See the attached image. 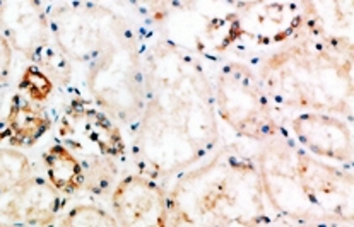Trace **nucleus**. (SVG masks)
Masks as SVG:
<instances>
[{
    "label": "nucleus",
    "mask_w": 354,
    "mask_h": 227,
    "mask_svg": "<svg viewBox=\"0 0 354 227\" xmlns=\"http://www.w3.org/2000/svg\"><path fill=\"white\" fill-rule=\"evenodd\" d=\"M0 32L28 60L53 41L41 0H0Z\"/></svg>",
    "instance_id": "13"
},
{
    "label": "nucleus",
    "mask_w": 354,
    "mask_h": 227,
    "mask_svg": "<svg viewBox=\"0 0 354 227\" xmlns=\"http://www.w3.org/2000/svg\"><path fill=\"white\" fill-rule=\"evenodd\" d=\"M277 224L263 197L257 162L248 146L226 142L168 190L169 226L248 227Z\"/></svg>",
    "instance_id": "2"
},
{
    "label": "nucleus",
    "mask_w": 354,
    "mask_h": 227,
    "mask_svg": "<svg viewBox=\"0 0 354 227\" xmlns=\"http://www.w3.org/2000/svg\"><path fill=\"white\" fill-rule=\"evenodd\" d=\"M32 176L30 157L17 147H0V195L19 188Z\"/></svg>",
    "instance_id": "19"
},
{
    "label": "nucleus",
    "mask_w": 354,
    "mask_h": 227,
    "mask_svg": "<svg viewBox=\"0 0 354 227\" xmlns=\"http://www.w3.org/2000/svg\"><path fill=\"white\" fill-rule=\"evenodd\" d=\"M59 226L64 227H111L118 226V221L115 219L113 212L104 210L100 205L93 204H81L72 207L71 210L65 212L64 215H59Z\"/></svg>",
    "instance_id": "20"
},
{
    "label": "nucleus",
    "mask_w": 354,
    "mask_h": 227,
    "mask_svg": "<svg viewBox=\"0 0 354 227\" xmlns=\"http://www.w3.org/2000/svg\"><path fill=\"white\" fill-rule=\"evenodd\" d=\"M284 125L296 146L305 152L353 168V121L322 111H299L286 115Z\"/></svg>",
    "instance_id": "10"
},
{
    "label": "nucleus",
    "mask_w": 354,
    "mask_h": 227,
    "mask_svg": "<svg viewBox=\"0 0 354 227\" xmlns=\"http://www.w3.org/2000/svg\"><path fill=\"white\" fill-rule=\"evenodd\" d=\"M14 63V48L6 36L0 32V84H6L10 77Z\"/></svg>",
    "instance_id": "22"
},
{
    "label": "nucleus",
    "mask_w": 354,
    "mask_h": 227,
    "mask_svg": "<svg viewBox=\"0 0 354 227\" xmlns=\"http://www.w3.org/2000/svg\"><path fill=\"white\" fill-rule=\"evenodd\" d=\"M146 36L124 12L108 7L101 30L84 63L88 97L122 130L132 133L144 108Z\"/></svg>",
    "instance_id": "4"
},
{
    "label": "nucleus",
    "mask_w": 354,
    "mask_h": 227,
    "mask_svg": "<svg viewBox=\"0 0 354 227\" xmlns=\"http://www.w3.org/2000/svg\"><path fill=\"white\" fill-rule=\"evenodd\" d=\"M296 142L286 132L252 146L263 197L277 224L325 226L322 215L305 197L295 166Z\"/></svg>",
    "instance_id": "6"
},
{
    "label": "nucleus",
    "mask_w": 354,
    "mask_h": 227,
    "mask_svg": "<svg viewBox=\"0 0 354 227\" xmlns=\"http://www.w3.org/2000/svg\"><path fill=\"white\" fill-rule=\"evenodd\" d=\"M60 142L75 154L100 152L118 161L129 156L124 130L88 96L74 95L59 120Z\"/></svg>",
    "instance_id": "9"
},
{
    "label": "nucleus",
    "mask_w": 354,
    "mask_h": 227,
    "mask_svg": "<svg viewBox=\"0 0 354 227\" xmlns=\"http://www.w3.org/2000/svg\"><path fill=\"white\" fill-rule=\"evenodd\" d=\"M9 127H7V121L3 120L2 117H0V142H3V140H9Z\"/></svg>",
    "instance_id": "23"
},
{
    "label": "nucleus",
    "mask_w": 354,
    "mask_h": 227,
    "mask_svg": "<svg viewBox=\"0 0 354 227\" xmlns=\"http://www.w3.org/2000/svg\"><path fill=\"white\" fill-rule=\"evenodd\" d=\"M111 212L124 227L168 226V190L140 172L127 175L111 190Z\"/></svg>",
    "instance_id": "11"
},
{
    "label": "nucleus",
    "mask_w": 354,
    "mask_h": 227,
    "mask_svg": "<svg viewBox=\"0 0 354 227\" xmlns=\"http://www.w3.org/2000/svg\"><path fill=\"white\" fill-rule=\"evenodd\" d=\"M295 166L305 197L322 215L325 226L354 224V179L351 166L334 164L296 147Z\"/></svg>",
    "instance_id": "8"
},
{
    "label": "nucleus",
    "mask_w": 354,
    "mask_h": 227,
    "mask_svg": "<svg viewBox=\"0 0 354 227\" xmlns=\"http://www.w3.org/2000/svg\"><path fill=\"white\" fill-rule=\"evenodd\" d=\"M75 156L81 161L84 175L82 190L97 197L111 193L120 179V161L100 152H79Z\"/></svg>",
    "instance_id": "17"
},
{
    "label": "nucleus",
    "mask_w": 354,
    "mask_h": 227,
    "mask_svg": "<svg viewBox=\"0 0 354 227\" xmlns=\"http://www.w3.org/2000/svg\"><path fill=\"white\" fill-rule=\"evenodd\" d=\"M298 3L303 34L354 48V0H298Z\"/></svg>",
    "instance_id": "14"
},
{
    "label": "nucleus",
    "mask_w": 354,
    "mask_h": 227,
    "mask_svg": "<svg viewBox=\"0 0 354 227\" xmlns=\"http://www.w3.org/2000/svg\"><path fill=\"white\" fill-rule=\"evenodd\" d=\"M31 63L48 75L57 89H67L74 81V63L53 41L46 43L31 57Z\"/></svg>",
    "instance_id": "18"
},
{
    "label": "nucleus",
    "mask_w": 354,
    "mask_h": 227,
    "mask_svg": "<svg viewBox=\"0 0 354 227\" xmlns=\"http://www.w3.org/2000/svg\"><path fill=\"white\" fill-rule=\"evenodd\" d=\"M64 208L62 193L48 179L31 176L7 195H0V219L3 224L50 226Z\"/></svg>",
    "instance_id": "12"
},
{
    "label": "nucleus",
    "mask_w": 354,
    "mask_h": 227,
    "mask_svg": "<svg viewBox=\"0 0 354 227\" xmlns=\"http://www.w3.org/2000/svg\"><path fill=\"white\" fill-rule=\"evenodd\" d=\"M299 32L298 0H254L234 9L233 50L230 55H255L290 41Z\"/></svg>",
    "instance_id": "7"
},
{
    "label": "nucleus",
    "mask_w": 354,
    "mask_h": 227,
    "mask_svg": "<svg viewBox=\"0 0 354 227\" xmlns=\"http://www.w3.org/2000/svg\"><path fill=\"white\" fill-rule=\"evenodd\" d=\"M55 86L45 72L39 70L35 63H30L23 70L19 79V92L36 103H46L55 91Z\"/></svg>",
    "instance_id": "21"
},
{
    "label": "nucleus",
    "mask_w": 354,
    "mask_h": 227,
    "mask_svg": "<svg viewBox=\"0 0 354 227\" xmlns=\"http://www.w3.org/2000/svg\"><path fill=\"white\" fill-rule=\"evenodd\" d=\"M144 36V108L129 156L137 172L161 181L205 159L226 139L209 65L166 36L146 30Z\"/></svg>",
    "instance_id": "1"
},
{
    "label": "nucleus",
    "mask_w": 354,
    "mask_h": 227,
    "mask_svg": "<svg viewBox=\"0 0 354 227\" xmlns=\"http://www.w3.org/2000/svg\"><path fill=\"white\" fill-rule=\"evenodd\" d=\"M209 68L218 118L236 142L259 146L286 132L284 115L274 106L247 60L227 55Z\"/></svg>",
    "instance_id": "5"
},
{
    "label": "nucleus",
    "mask_w": 354,
    "mask_h": 227,
    "mask_svg": "<svg viewBox=\"0 0 354 227\" xmlns=\"http://www.w3.org/2000/svg\"><path fill=\"white\" fill-rule=\"evenodd\" d=\"M6 121L12 147H32L52 128V118L45 106L26 97L23 92H16L10 97Z\"/></svg>",
    "instance_id": "15"
},
{
    "label": "nucleus",
    "mask_w": 354,
    "mask_h": 227,
    "mask_svg": "<svg viewBox=\"0 0 354 227\" xmlns=\"http://www.w3.org/2000/svg\"><path fill=\"white\" fill-rule=\"evenodd\" d=\"M43 168L46 179L62 195L82 192V166L74 150L62 142H55L43 152Z\"/></svg>",
    "instance_id": "16"
},
{
    "label": "nucleus",
    "mask_w": 354,
    "mask_h": 227,
    "mask_svg": "<svg viewBox=\"0 0 354 227\" xmlns=\"http://www.w3.org/2000/svg\"><path fill=\"white\" fill-rule=\"evenodd\" d=\"M79 2H93V3H103L104 0H79Z\"/></svg>",
    "instance_id": "25"
},
{
    "label": "nucleus",
    "mask_w": 354,
    "mask_h": 227,
    "mask_svg": "<svg viewBox=\"0 0 354 227\" xmlns=\"http://www.w3.org/2000/svg\"><path fill=\"white\" fill-rule=\"evenodd\" d=\"M354 48L330 45L299 32L247 60L274 106L286 117L322 111L353 121Z\"/></svg>",
    "instance_id": "3"
},
{
    "label": "nucleus",
    "mask_w": 354,
    "mask_h": 227,
    "mask_svg": "<svg viewBox=\"0 0 354 227\" xmlns=\"http://www.w3.org/2000/svg\"><path fill=\"white\" fill-rule=\"evenodd\" d=\"M227 2H230L231 6H233L234 9H236V7H243V6H247V3L254 2V0H227Z\"/></svg>",
    "instance_id": "24"
}]
</instances>
